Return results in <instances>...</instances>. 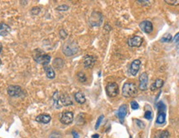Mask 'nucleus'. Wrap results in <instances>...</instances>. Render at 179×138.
I'll return each mask as SVG.
<instances>
[{"mask_svg":"<svg viewBox=\"0 0 179 138\" xmlns=\"http://www.w3.org/2000/svg\"><path fill=\"white\" fill-rule=\"evenodd\" d=\"M106 93L109 97L114 98L119 94V86L116 83H110L107 84Z\"/></svg>","mask_w":179,"mask_h":138,"instance_id":"423d86ee","label":"nucleus"},{"mask_svg":"<svg viewBox=\"0 0 179 138\" xmlns=\"http://www.w3.org/2000/svg\"><path fill=\"white\" fill-rule=\"evenodd\" d=\"M72 135H73V137L74 138H79L78 133H76V132H72Z\"/></svg>","mask_w":179,"mask_h":138,"instance_id":"e433bc0d","label":"nucleus"},{"mask_svg":"<svg viewBox=\"0 0 179 138\" xmlns=\"http://www.w3.org/2000/svg\"><path fill=\"white\" fill-rule=\"evenodd\" d=\"M148 76L147 73H142L139 76V89L142 91H144L148 88Z\"/></svg>","mask_w":179,"mask_h":138,"instance_id":"6e6552de","label":"nucleus"},{"mask_svg":"<svg viewBox=\"0 0 179 138\" xmlns=\"http://www.w3.org/2000/svg\"><path fill=\"white\" fill-rule=\"evenodd\" d=\"M8 94L11 97H19L23 94V89L17 85H10L8 88Z\"/></svg>","mask_w":179,"mask_h":138,"instance_id":"0eeeda50","label":"nucleus"},{"mask_svg":"<svg viewBox=\"0 0 179 138\" xmlns=\"http://www.w3.org/2000/svg\"><path fill=\"white\" fill-rule=\"evenodd\" d=\"M174 41H179V32H177V33L176 34V36L174 37Z\"/></svg>","mask_w":179,"mask_h":138,"instance_id":"c9c22d12","label":"nucleus"},{"mask_svg":"<svg viewBox=\"0 0 179 138\" xmlns=\"http://www.w3.org/2000/svg\"><path fill=\"white\" fill-rule=\"evenodd\" d=\"M51 116L48 115V114H46V113H43V114H40L38 115L37 118H36V121L38 122H41V123L46 124L50 122L51 121Z\"/></svg>","mask_w":179,"mask_h":138,"instance_id":"f3484780","label":"nucleus"},{"mask_svg":"<svg viewBox=\"0 0 179 138\" xmlns=\"http://www.w3.org/2000/svg\"><path fill=\"white\" fill-rule=\"evenodd\" d=\"M41 9L40 8H38V7H35V8H33V9H32V11H31V12H32V15H38L39 12H40Z\"/></svg>","mask_w":179,"mask_h":138,"instance_id":"c85d7f7f","label":"nucleus"},{"mask_svg":"<svg viewBox=\"0 0 179 138\" xmlns=\"http://www.w3.org/2000/svg\"><path fill=\"white\" fill-rule=\"evenodd\" d=\"M92 138H99L98 134H95V135L92 136Z\"/></svg>","mask_w":179,"mask_h":138,"instance_id":"4c0bfd02","label":"nucleus"},{"mask_svg":"<svg viewBox=\"0 0 179 138\" xmlns=\"http://www.w3.org/2000/svg\"><path fill=\"white\" fill-rule=\"evenodd\" d=\"M64 66V61L61 58H56L53 61V67L56 69H61Z\"/></svg>","mask_w":179,"mask_h":138,"instance_id":"4be33fe9","label":"nucleus"},{"mask_svg":"<svg viewBox=\"0 0 179 138\" xmlns=\"http://www.w3.org/2000/svg\"><path fill=\"white\" fill-rule=\"evenodd\" d=\"M164 2L169 5H179V0H164Z\"/></svg>","mask_w":179,"mask_h":138,"instance_id":"a878e982","label":"nucleus"},{"mask_svg":"<svg viewBox=\"0 0 179 138\" xmlns=\"http://www.w3.org/2000/svg\"><path fill=\"white\" fill-rule=\"evenodd\" d=\"M137 94V86L134 83H125L122 89V94L125 98H131Z\"/></svg>","mask_w":179,"mask_h":138,"instance_id":"7ed1b4c3","label":"nucleus"},{"mask_svg":"<svg viewBox=\"0 0 179 138\" xmlns=\"http://www.w3.org/2000/svg\"><path fill=\"white\" fill-rule=\"evenodd\" d=\"M130 138H131V137H130Z\"/></svg>","mask_w":179,"mask_h":138,"instance_id":"a19ab883","label":"nucleus"},{"mask_svg":"<svg viewBox=\"0 0 179 138\" xmlns=\"http://www.w3.org/2000/svg\"><path fill=\"white\" fill-rule=\"evenodd\" d=\"M79 50V46L77 43L74 41H68L64 44L62 51L67 56H71L77 53Z\"/></svg>","mask_w":179,"mask_h":138,"instance_id":"f257e3e1","label":"nucleus"},{"mask_svg":"<svg viewBox=\"0 0 179 138\" xmlns=\"http://www.w3.org/2000/svg\"><path fill=\"white\" fill-rule=\"evenodd\" d=\"M33 59L36 62L42 64L44 66L47 65L51 61V56L47 54H45L41 50H36L33 52Z\"/></svg>","mask_w":179,"mask_h":138,"instance_id":"f03ea898","label":"nucleus"},{"mask_svg":"<svg viewBox=\"0 0 179 138\" xmlns=\"http://www.w3.org/2000/svg\"><path fill=\"white\" fill-rule=\"evenodd\" d=\"M137 2H138V3H141V4H144V5H149V4H150L151 3V1H144V0H141V1H140V0H138V1H137Z\"/></svg>","mask_w":179,"mask_h":138,"instance_id":"473e14b6","label":"nucleus"},{"mask_svg":"<svg viewBox=\"0 0 179 138\" xmlns=\"http://www.w3.org/2000/svg\"><path fill=\"white\" fill-rule=\"evenodd\" d=\"M77 78H78V80L82 83H84L86 81V76L85 75L83 72H79L78 74H77Z\"/></svg>","mask_w":179,"mask_h":138,"instance_id":"393cba45","label":"nucleus"},{"mask_svg":"<svg viewBox=\"0 0 179 138\" xmlns=\"http://www.w3.org/2000/svg\"><path fill=\"white\" fill-rule=\"evenodd\" d=\"M128 113V108L127 105L126 104H123L121 106L119 107V108L118 110V112H117V115H118V118L123 121L124 118H125V116L127 115Z\"/></svg>","mask_w":179,"mask_h":138,"instance_id":"ddd939ff","label":"nucleus"},{"mask_svg":"<svg viewBox=\"0 0 179 138\" xmlns=\"http://www.w3.org/2000/svg\"><path fill=\"white\" fill-rule=\"evenodd\" d=\"M10 32H11V28L8 24H6L5 23H0V36L5 37L7 35H9Z\"/></svg>","mask_w":179,"mask_h":138,"instance_id":"2eb2a0df","label":"nucleus"},{"mask_svg":"<svg viewBox=\"0 0 179 138\" xmlns=\"http://www.w3.org/2000/svg\"><path fill=\"white\" fill-rule=\"evenodd\" d=\"M144 118L148 119V120H151L152 119V112L151 111H147V112H145Z\"/></svg>","mask_w":179,"mask_h":138,"instance_id":"2f4dec72","label":"nucleus"},{"mask_svg":"<svg viewBox=\"0 0 179 138\" xmlns=\"http://www.w3.org/2000/svg\"><path fill=\"white\" fill-rule=\"evenodd\" d=\"M1 64H2V61H1V59H0V65H1Z\"/></svg>","mask_w":179,"mask_h":138,"instance_id":"ea45409f","label":"nucleus"},{"mask_svg":"<svg viewBox=\"0 0 179 138\" xmlns=\"http://www.w3.org/2000/svg\"><path fill=\"white\" fill-rule=\"evenodd\" d=\"M136 121V123H137V125H138V127H139V128H144V122H140L139 120H135Z\"/></svg>","mask_w":179,"mask_h":138,"instance_id":"72a5a7b5","label":"nucleus"},{"mask_svg":"<svg viewBox=\"0 0 179 138\" xmlns=\"http://www.w3.org/2000/svg\"><path fill=\"white\" fill-rule=\"evenodd\" d=\"M159 115L157 118V124H163L166 121V113H165V110H166V106L164 105L163 103L160 102L159 104Z\"/></svg>","mask_w":179,"mask_h":138,"instance_id":"39448f33","label":"nucleus"},{"mask_svg":"<svg viewBox=\"0 0 179 138\" xmlns=\"http://www.w3.org/2000/svg\"><path fill=\"white\" fill-rule=\"evenodd\" d=\"M163 85V81L161 80V79H157L155 82L153 83H152V85L150 87V89L152 91H154V90H156L157 89H160V88H162Z\"/></svg>","mask_w":179,"mask_h":138,"instance_id":"6ab92c4d","label":"nucleus"},{"mask_svg":"<svg viewBox=\"0 0 179 138\" xmlns=\"http://www.w3.org/2000/svg\"><path fill=\"white\" fill-rule=\"evenodd\" d=\"M172 39H173L172 35L166 34L164 35L162 38H161V41H162V42H169V41H172Z\"/></svg>","mask_w":179,"mask_h":138,"instance_id":"b1692460","label":"nucleus"},{"mask_svg":"<svg viewBox=\"0 0 179 138\" xmlns=\"http://www.w3.org/2000/svg\"><path fill=\"white\" fill-rule=\"evenodd\" d=\"M103 119H104V116L103 115H101L100 117L98 118V120H97V122H96V124H95V129H98L99 127H100V125L101 122H102Z\"/></svg>","mask_w":179,"mask_h":138,"instance_id":"bb28decb","label":"nucleus"},{"mask_svg":"<svg viewBox=\"0 0 179 138\" xmlns=\"http://www.w3.org/2000/svg\"><path fill=\"white\" fill-rule=\"evenodd\" d=\"M140 65H141V61L139 60H134V61L131 63L130 67V73L132 75H136L137 73L139 72V68H140Z\"/></svg>","mask_w":179,"mask_h":138,"instance_id":"f8f14e48","label":"nucleus"},{"mask_svg":"<svg viewBox=\"0 0 179 138\" xmlns=\"http://www.w3.org/2000/svg\"><path fill=\"white\" fill-rule=\"evenodd\" d=\"M75 100L80 104H83L86 102V97L81 92H77L75 94Z\"/></svg>","mask_w":179,"mask_h":138,"instance_id":"aec40b11","label":"nucleus"},{"mask_svg":"<svg viewBox=\"0 0 179 138\" xmlns=\"http://www.w3.org/2000/svg\"><path fill=\"white\" fill-rule=\"evenodd\" d=\"M143 43V38L141 37H133L130 38L128 40V45L130 47H139Z\"/></svg>","mask_w":179,"mask_h":138,"instance_id":"9d476101","label":"nucleus"},{"mask_svg":"<svg viewBox=\"0 0 179 138\" xmlns=\"http://www.w3.org/2000/svg\"><path fill=\"white\" fill-rule=\"evenodd\" d=\"M44 69H45V71H46V77L49 78V79H54L55 78V71H54V69H52L51 66H44Z\"/></svg>","mask_w":179,"mask_h":138,"instance_id":"412c9836","label":"nucleus"},{"mask_svg":"<svg viewBox=\"0 0 179 138\" xmlns=\"http://www.w3.org/2000/svg\"><path fill=\"white\" fill-rule=\"evenodd\" d=\"M2 49H3V46H2V44L0 43V52L2 51Z\"/></svg>","mask_w":179,"mask_h":138,"instance_id":"58836bf2","label":"nucleus"},{"mask_svg":"<svg viewBox=\"0 0 179 138\" xmlns=\"http://www.w3.org/2000/svg\"><path fill=\"white\" fill-rule=\"evenodd\" d=\"M103 22V16L99 12H93L90 17L89 23L90 26L100 27Z\"/></svg>","mask_w":179,"mask_h":138,"instance_id":"20e7f679","label":"nucleus"},{"mask_svg":"<svg viewBox=\"0 0 179 138\" xmlns=\"http://www.w3.org/2000/svg\"><path fill=\"white\" fill-rule=\"evenodd\" d=\"M95 63V58L93 55H87L84 59V65L86 68H91Z\"/></svg>","mask_w":179,"mask_h":138,"instance_id":"4468645a","label":"nucleus"},{"mask_svg":"<svg viewBox=\"0 0 179 138\" xmlns=\"http://www.w3.org/2000/svg\"><path fill=\"white\" fill-rule=\"evenodd\" d=\"M60 101H61V106H70V105H72L73 102L71 100V98L69 95L67 94H62L60 97Z\"/></svg>","mask_w":179,"mask_h":138,"instance_id":"dca6fc26","label":"nucleus"},{"mask_svg":"<svg viewBox=\"0 0 179 138\" xmlns=\"http://www.w3.org/2000/svg\"><path fill=\"white\" fill-rule=\"evenodd\" d=\"M60 35H61V37L62 38V39H65V38L67 37V33L64 30H61V32H60Z\"/></svg>","mask_w":179,"mask_h":138,"instance_id":"f704fd0d","label":"nucleus"},{"mask_svg":"<svg viewBox=\"0 0 179 138\" xmlns=\"http://www.w3.org/2000/svg\"><path fill=\"white\" fill-rule=\"evenodd\" d=\"M60 97H61V95H60V94H59L58 91L54 93V94L52 96L53 104H54V106L56 107V108H60L61 107V101H60Z\"/></svg>","mask_w":179,"mask_h":138,"instance_id":"a211bd4d","label":"nucleus"},{"mask_svg":"<svg viewBox=\"0 0 179 138\" xmlns=\"http://www.w3.org/2000/svg\"><path fill=\"white\" fill-rule=\"evenodd\" d=\"M68 9H69V7L67 5H61L57 7V9L59 10V11H67V10H68Z\"/></svg>","mask_w":179,"mask_h":138,"instance_id":"7c9ffc66","label":"nucleus"},{"mask_svg":"<svg viewBox=\"0 0 179 138\" xmlns=\"http://www.w3.org/2000/svg\"><path fill=\"white\" fill-rule=\"evenodd\" d=\"M130 105H131V108H132L133 110H137L139 108V104H138L136 101H132V102H131V104H130Z\"/></svg>","mask_w":179,"mask_h":138,"instance_id":"cd10ccee","label":"nucleus"},{"mask_svg":"<svg viewBox=\"0 0 179 138\" xmlns=\"http://www.w3.org/2000/svg\"><path fill=\"white\" fill-rule=\"evenodd\" d=\"M139 27L143 32H144L145 33H151L153 32V24L149 21H143L140 24Z\"/></svg>","mask_w":179,"mask_h":138,"instance_id":"9b49d317","label":"nucleus"},{"mask_svg":"<svg viewBox=\"0 0 179 138\" xmlns=\"http://www.w3.org/2000/svg\"><path fill=\"white\" fill-rule=\"evenodd\" d=\"M73 118H74V116H73L72 112H69V111L64 112L61 114V122L65 125H68V124H71L72 122Z\"/></svg>","mask_w":179,"mask_h":138,"instance_id":"1a4fd4ad","label":"nucleus"},{"mask_svg":"<svg viewBox=\"0 0 179 138\" xmlns=\"http://www.w3.org/2000/svg\"><path fill=\"white\" fill-rule=\"evenodd\" d=\"M49 138H62L61 135L58 133H53L50 135Z\"/></svg>","mask_w":179,"mask_h":138,"instance_id":"c756f323","label":"nucleus"},{"mask_svg":"<svg viewBox=\"0 0 179 138\" xmlns=\"http://www.w3.org/2000/svg\"><path fill=\"white\" fill-rule=\"evenodd\" d=\"M168 136H169V133H168V131H159L155 134L154 136V138H168Z\"/></svg>","mask_w":179,"mask_h":138,"instance_id":"5701e85b","label":"nucleus"}]
</instances>
